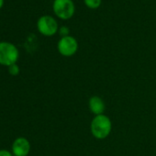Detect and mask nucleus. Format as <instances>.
<instances>
[{"label":"nucleus","instance_id":"nucleus-3","mask_svg":"<svg viewBox=\"0 0 156 156\" xmlns=\"http://www.w3.org/2000/svg\"><path fill=\"white\" fill-rule=\"evenodd\" d=\"M52 9L59 19L67 20L74 15L75 6L73 0H54Z\"/></svg>","mask_w":156,"mask_h":156},{"label":"nucleus","instance_id":"nucleus-11","mask_svg":"<svg viewBox=\"0 0 156 156\" xmlns=\"http://www.w3.org/2000/svg\"><path fill=\"white\" fill-rule=\"evenodd\" d=\"M0 156H13V155L8 150H0Z\"/></svg>","mask_w":156,"mask_h":156},{"label":"nucleus","instance_id":"nucleus-4","mask_svg":"<svg viewBox=\"0 0 156 156\" xmlns=\"http://www.w3.org/2000/svg\"><path fill=\"white\" fill-rule=\"evenodd\" d=\"M37 28L41 34L46 37L55 35L59 31V26L54 18L51 16H42L38 20Z\"/></svg>","mask_w":156,"mask_h":156},{"label":"nucleus","instance_id":"nucleus-5","mask_svg":"<svg viewBox=\"0 0 156 156\" xmlns=\"http://www.w3.org/2000/svg\"><path fill=\"white\" fill-rule=\"evenodd\" d=\"M57 50L59 53L64 57H72L78 51V41L73 36L62 37L57 43Z\"/></svg>","mask_w":156,"mask_h":156},{"label":"nucleus","instance_id":"nucleus-9","mask_svg":"<svg viewBox=\"0 0 156 156\" xmlns=\"http://www.w3.org/2000/svg\"><path fill=\"white\" fill-rule=\"evenodd\" d=\"M9 73L11 75H18L20 73V67L15 63V64L9 67Z\"/></svg>","mask_w":156,"mask_h":156},{"label":"nucleus","instance_id":"nucleus-12","mask_svg":"<svg viewBox=\"0 0 156 156\" xmlns=\"http://www.w3.org/2000/svg\"><path fill=\"white\" fill-rule=\"evenodd\" d=\"M4 5V0H0V9H1Z\"/></svg>","mask_w":156,"mask_h":156},{"label":"nucleus","instance_id":"nucleus-8","mask_svg":"<svg viewBox=\"0 0 156 156\" xmlns=\"http://www.w3.org/2000/svg\"><path fill=\"white\" fill-rule=\"evenodd\" d=\"M86 6L90 9H97L100 7L102 0H84Z\"/></svg>","mask_w":156,"mask_h":156},{"label":"nucleus","instance_id":"nucleus-2","mask_svg":"<svg viewBox=\"0 0 156 156\" xmlns=\"http://www.w3.org/2000/svg\"><path fill=\"white\" fill-rule=\"evenodd\" d=\"M20 57L18 48L8 41H0V64L11 66L17 62Z\"/></svg>","mask_w":156,"mask_h":156},{"label":"nucleus","instance_id":"nucleus-7","mask_svg":"<svg viewBox=\"0 0 156 156\" xmlns=\"http://www.w3.org/2000/svg\"><path fill=\"white\" fill-rule=\"evenodd\" d=\"M88 108L95 116L102 115L106 109V104L102 98L98 96H92L88 100Z\"/></svg>","mask_w":156,"mask_h":156},{"label":"nucleus","instance_id":"nucleus-6","mask_svg":"<svg viewBox=\"0 0 156 156\" xmlns=\"http://www.w3.org/2000/svg\"><path fill=\"white\" fill-rule=\"evenodd\" d=\"M30 151V143L24 137L17 138L12 143V153L14 156H27Z\"/></svg>","mask_w":156,"mask_h":156},{"label":"nucleus","instance_id":"nucleus-10","mask_svg":"<svg viewBox=\"0 0 156 156\" xmlns=\"http://www.w3.org/2000/svg\"><path fill=\"white\" fill-rule=\"evenodd\" d=\"M59 33H60V35L62 36V37H66V36H69L70 30H69L67 27L62 26V27H61V28L59 29Z\"/></svg>","mask_w":156,"mask_h":156},{"label":"nucleus","instance_id":"nucleus-1","mask_svg":"<svg viewBox=\"0 0 156 156\" xmlns=\"http://www.w3.org/2000/svg\"><path fill=\"white\" fill-rule=\"evenodd\" d=\"M90 131L97 140L108 138L112 131V121L108 116L102 114L95 116L90 123Z\"/></svg>","mask_w":156,"mask_h":156}]
</instances>
